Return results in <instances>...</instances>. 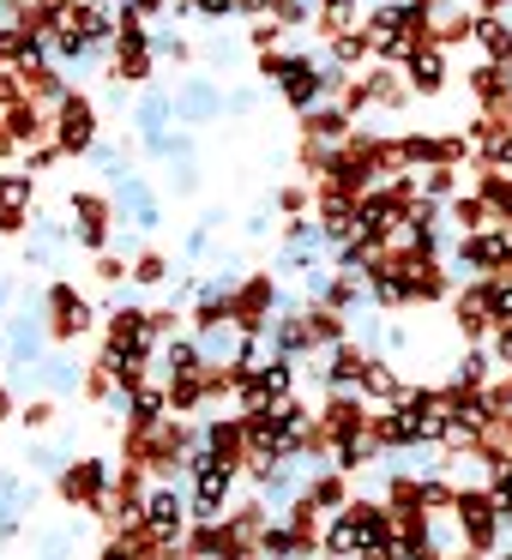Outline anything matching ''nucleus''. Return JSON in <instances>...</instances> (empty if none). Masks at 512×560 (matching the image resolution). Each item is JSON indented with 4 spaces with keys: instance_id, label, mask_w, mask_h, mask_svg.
<instances>
[{
    "instance_id": "2",
    "label": "nucleus",
    "mask_w": 512,
    "mask_h": 560,
    "mask_svg": "<svg viewBox=\"0 0 512 560\" xmlns=\"http://www.w3.org/2000/svg\"><path fill=\"white\" fill-rule=\"evenodd\" d=\"M61 500L73 512H103L109 518V500H115V464L109 458H73L61 476H55Z\"/></svg>"
},
{
    "instance_id": "23",
    "label": "nucleus",
    "mask_w": 512,
    "mask_h": 560,
    "mask_svg": "<svg viewBox=\"0 0 512 560\" xmlns=\"http://www.w3.org/2000/svg\"><path fill=\"white\" fill-rule=\"evenodd\" d=\"M488 355H494V368H507V374H512V326H494V338H488Z\"/></svg>"
},
{
    "instance_id": "19",
    "label": "nucleus",
    "mask_w": 512,
    "mask_h": 560,
    "mask_svg": "<svg viewBox=\"0 0 512 560\" xmlns=\"http://www.w3.org/2000/svg\"><path fill=\"white\" fill-rule=\"evenodd\" d=\"M278 230H283V223H278V211H271V206H259V211H247V218H242L247 242H266V235H278Z\"/></svg>"
},
{
    "instance_id": "11",
    "label": "nucleus",
    "mask_w": 512,
    "mask_h": 560,
    "mask_svg": "<svg viewBox=\"0 0 512 560\" xmlns=\"http://www.w3.org/2000/svg\"><path fill=\"white\" fill-rule=\"evenodd\" d=\"M452 295H458V278L446 271V259L410 271V307H434V302H452Z\"/></svg>"
},
{
    "instance_id": "4",
    "label": "nucleus",
    "mask_w": 512,
    "mask_h": 560,
    "mask_svg": "<svg viewBox=\"0 0 512 560\" xmlns=\"http://www.w3.org/2000/svg\"><path fill=\"white\" fill-rule=\"evenodd\" d=\"M175 121L182 127H211L223 115V97L230 91L218 85V79H206V73H194V79H175Z\"/></svg>"
},
{
    "instance_id": "14",
    "label": "nucleus",
    "mask_w": 512,
    "mask_h": 560,
    "mask_svg": "<svg viewBox=\"0 0 512 560\" xmlns=\"http://www.w3.org/2000/svg\"><path fill=\"white\" fill-rule=\"evenodd\" d=\"M31 206H37V175L0 170V211H31Z\"/></svg>"
},
{
    "instance_id": "13",
    "label": "nucleus",
    "mask_w": 512,
    "mask_h": 560,
    "mask_svg": "<svg viewBox=\"0 0 512 560\" xmlns=\"http://www.w3.org/2000/svg\"><path fill=\"white\" fill-rule=\"evenodd\" d=\"M37 386H43V398H61V392H79V362H73V355H61V350H55L49 362L37 368Z\"/></svg>"
},
{
    "instance_id": "27",
    "label": "nucleus",
    "mask_w": 512,
    "mask_h": 560,
    "mask_svg": "<svg viewBox=\"0 0 512 560\" xmlns=\"http://www.w3.org/2000/svg\"><path fill=\"white\" fill-rule=\"evenodd\" d=\"M7 302H13V278H0V314H7Z\"/></svg>"
},
{
    "instance_id": "8",
    "label": "nucleus",
    "mask_w": 512,
    "mask_h": 560,
    "mask_svg": "<svg viewBox=\"0 0 512 560\" xmlns=\"http://www.w3.org/2000/svg\"><path fill=\"white\" fill-rule=\"evenodd\" d=\"M295 121H302V139H314V145H350L356 127H362L344 103H319V109L295 115Z\"/></svg>"
},
{
    "instance_id": "22",
    "label": "nucleus",
    "mask_w": 512,
    "mask_h": 560,
    "mask_svg": "<svg viewBox=\"0 0 512 560\" xmlns=\"http://www.w3.org/2000/svg\"><path fill=\"white\" fill-rule=\"evenodd\" d=\"M55 163H61V145H55V139H49V145H37V151H25V170L31 175H49Z\"/></svg>"
},
{
    "instance_id": "21",
    "label": "nucleus",
    "mask_w": 512,
    "mask_h": 560,
    "mask_svg": "<svg viewBox=\"0 0 512 560\" xmlns=\"http://www.w3.org/2000/svg\"><path fill=\"white\" fill-rule=\"evenodd\" d=\"M170 194H182V199L199 194V170H194V163H170Z\"/></svg>"
},
{
    "instance_id": "15",
    "label": "nucleus",
    "mask_w": 512,
    "mask_h": 560,
    "mask_svg": "<svg viewBox=\"0 0 512 560\" xmlns=\"http://www.w3.org/2000/svg\"><path fill=\"white\" fill-rule=\"evenodd\" d=\"M170 283V254L163 247H139L133 254V290H163Z\"/></svg>"
},
{
    "instance_id": "26",
    "label": "nucleus",
    "mask_w": 512,
    "mask_h": 560,
    "mask_svg": "<svg viewBox=\"0 0 512 560\" xmlns=\"http://www.w3.org/2000/svg\"><path fill=\"white\" fill-rule=\"evenodd\" d=\"M7 416H19V404H13V386H0V422H7Z\"/></svg>"
},
{
    "instance_id": "1",
    "label": "nucleus",
    "mask_w": 512,
    "mask_h": 560,
    "mask_svg": "<svg viewBox=\"0 0 512 560\" xmlns=\"http://www.w3.org/2000/svg\"><path fill=\"white\" fill-rule=\"evenodd\" d=\"M37 307H43V319H49V338H55V343H79L91 326H97V302H85L73 278L43 283Z\"/></svg>"
},
{
    "instance_id": "6",
    "label": "nucleus",
    "mask_w": 512,
    "mask_h": 560,
    "mask_svg": "<svg viewBox=\"0 0 512 560\" xmlns=\"http://www.w3.org/2000/svg\"><path fill=\"white\" fill-rule=\"evenodd\" d=\"M158 380L163 386H175V380H199L206 374V350H199V338L194 331H182V338H163V350H158Z\"/></svg>"
},
{
    "instance_id": "10",
    "label": "nucleus",
    "mask_w": 512,
    "mask_h": 560,
    "mask_svg": "<svg viewBox=\"0 0 512 560\" xmlns=\"http://www.w3.org/2000/svg\"><path fill=\"white\" fill-rule=\"evenodd\" d=\"M0 121H7V133H13L25 151H37V145H49V127H55V115L43 109V103H31V97H25L13 115H0Z\"/></svg>"
},
{
    "instance_id": "9",
    "label": "nucleus",
    "mask_w": 512,
    "mask_h": 560,
    "mask_svg": "<svg viewBox=\"0 0 512 560\" xmlns=\"http://www.w3.org/2000/svg\"><path fill=\"white\" fill-rule=\"evenodd\" d=\"M356 79L368 85V103H374L380 115H398L404 103H410V85H404V67H386V61H374V67H362Z\"/></svg>"
},
{
    "instance_id": "17",
    "label": "nucleus",
    "mask_w": 512,
    "mask_h": 560,
    "mask_svg": "<svg viewBox=\"0 0 512 560\" xmlns=\"http://www.w3.org/2000/svg\"><path fill=\"white\" fill-rule=\"evenodd\" d=\"M271 211H278L283 223H290V218H307V211H314V182H290V187H278V194H271Z\"/></svg>"
},
{
    "instance_id": "20",
    "label": "nucleus",
    "mask_w": 512,
    "mask_h": 560,
    "mask_svg": "<svg viewBox=\"0 0 512 560\" xmlns=\"http://www.w3.org/2000/svg\"><path fill=\"white\" fill-rule=\"evenodd\" d=\"M19 422H25L31 434H43V428H55V398H31V404H19Z\"/></svg>"
},
{
    "instance_id": "12",
    "label": "nucleus",
    "mask_w": 512,
    "mask_h": 560,
    "mask_svg": "<svg viewBox=\"0 0 512 560\" xmlns=\"http://www.w3.org/2000/svg\"><path fill=\"white\" fill-rule=\"evenodd\" d=\"M67 211H73V223H121L115 218V199L103 194V187H73V194H67Z\"/></svg>"
},
{
    "instance_id": "18",
    "label": "nucleus",
    "mask_w": 512,
    "mask_h": 560,
    "mask_svg": "<svg viewBox=\"0 0 512 560\" xmlns=\"http://www.w3.org/2000/svg\"><path fill=\"white\" fill-rule=\"evenodd\" d=\"M151 49H158V61H175V67H187V61H194V43H187V37H175V31H158V43H151Z\"/></svg>"
},
{
    "instance_id": "16",
    "label": "nucleus",
    "mask_w": 512,
    "mask_h": 560,
    "mask_svg": "<svg viewBox=\"0 0 512 560\" xmlns=\"http://www.w3.org/2000/svg\"><path fill=\"white\" fill-rule=\"evenodd\" d=\"M476 194L494 206L500 223H512V175H494V170H476Z\"/></svg>"
},
{
    "instance_id": "5",
    "label": "nucleus",
    "mask_w": 512,
    "mask_h": 560,
    "mask_svg": "<svg viewBox=\"0 0 512 560\" xmlns=\"http://www.w3.org/2000/svg\"><path fill=\"white\" fill-rule=\"evenodd\" d=\"M49 326H43V314H19L13 319V326H7V362H13V368H43V362H49V355H43V350H49Z\"/></svg>"
},
{
    "instance_id": "25",
    "label": "nucleus",
    "mask_w": 512,
    "mask_h": 560,
    "mask_svg": "<svg viewBox=\"0 0 512 560\" xmlns=\"http://www.w3.org/2000/svg\"><path fill=\"white\" fill-rule=\"evenodd\" d=\"M127 7H139L146 19H163V13H170V0H127Z\"/></svg>"
},
{
    "instance_id": "3",
    "label": "nucleus",
    "mask_w": 512,
    "mask_h": 560,
    "mask_svg": "<svg viewBox=\"0 0 512 560\" xmlns=\"http://www.w3.org/2000/svg\"><path fill=\"white\" fill-rule=\"evenodd\" d=\"M49 139L61 145V158H91V151L103 145V109L85 97V91H73V97L55 109V127Z\"/></svg>"
},
{
    "instance_id": "24",
    "label": "nucleus",
    "mask_w": 512,
    "mask_h": 560,
    "mask_svg": "<svg viewBox=\"0 0 512 560\" xmlns=\"http://www.w3.org/2000/svg\"><path fill=\"white\" fill-rule=\"evenodd\" d=\"M19 151H25V145H19V139H13V133H7V121H0V163H13V158H19Z\"/></svg>"
},
{
    "instance_id": "7",
    "label": "nucleus",
    "mask_w": 512,
    "mask_h": 560,
    "mask_svg": "<svg viewBox=\"0 0 512 560\" xmlns=\"http://www.w3.org/2000/svg\"><path fill=\"white\" fill-rule=\"evenodd\" d=\"M446 79H452V67H446V49H440V43H422V49L404 61V85H410V97H440Z\"/></svg>"
}]
</instances>
